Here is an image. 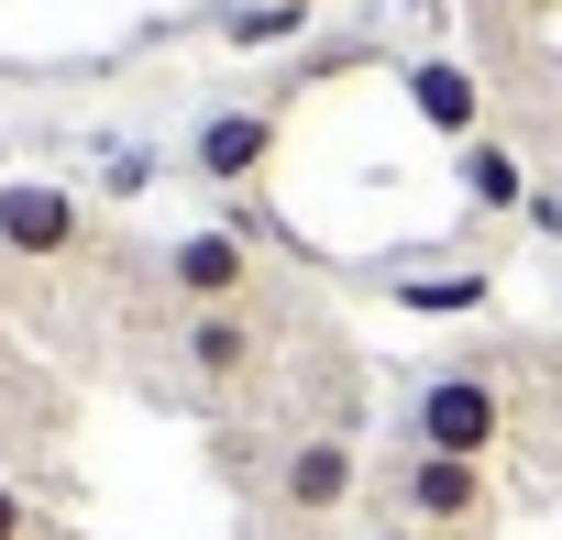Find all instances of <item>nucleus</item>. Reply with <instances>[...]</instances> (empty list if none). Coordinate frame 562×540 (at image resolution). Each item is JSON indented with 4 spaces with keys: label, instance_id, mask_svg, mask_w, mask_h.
<instances>
[{
    "label": "nucleus",
    "instance_id": "7ed1b4c3",
    "mask_svg": "<svg viewBox=\"0 0 562 540\" xmlns=\"http://www.w3.org/2000/svg\"><path fill=\"white\" fill-rule=\"evenodd\" d=\"M386 518L419 529V540H496L507 529V496H496V463H452V452H397L375 474Z\"/></svg>",
    "mask_w": 562,
    "mask_h": 540
},
{
    "label": "nucleus",
    "instance_id": "ddd939ff",
    "mask_svg": "<svg viewBox=\"0 0 562 540\" xmlns=\"http://www.w3.org/2000/svg\"><path fill=\"white\" fill-rule=\"evenodd\" d=\"M485 23H540V12H562V0H474Z\"/></svg>",
    "mask_w": 562,
    "mask_h": 540
},
{
    "label": "nucleus",
    "instance_id": "dca6fc26",
    "mask_svg": "<svg viewBox=\"0 0 562 540\" xmlns=\"http://www.w3.org/2000/svg\"><path fill=\"white\" fill-rule=\"evenodd\" d=\"M310 12H321V0H310Z\"/></svg>",
    "mask_w": 562,
    "mask_h": 540
},
{
    "label": "nucleus",
    "instance_id": "0eeeda50",
    "mask_svg": "<svg viewBox=\"0 0 562 540\" xmlns=\"http://www.w3.org/2000/svg\"><path fill=\"white\" fill-rule=\"evenodd\" d=\"M276 144H288V100H221L188 133V177L199 188H254L276 166Z\"/></svg>",
    "mask_w": 562,
    "mask_h": 540
},
{
    "label": "nucleus",
    "instance_id": "f257e3e1",
    "mask_svg": "<svg viewBox=\"0 0 562 540\" xmlns=\"http://www.w3.org/2000/svg\"><path fill=\"white\" fill-rule=\"evenodd\" d=\"M507 441H518V364L507 353H441L397 386V452L496 463Z\"/></svg>",
    "mask_w": 562,
    "mask_h": 540
},
{
    "label": "nucleus",
    "instance_id": "9b49d317",
    "mask_svg": "<svg viewBox=\"0 0 562 540\" xmlns=\"http://www.w3.org/2000/svg\"><path fill=\"white\" fill-rule=\"evenodd\" d=\"M232 56H265V45H288L310 34V0H221V23H210Z\"/></svg>",
    "mask_w": 562,
    "mask_h": 540
},
{
    "label": "nucleus",
    "instance_id": "20e7f679",
    "mask_svg": "<svg viewBox=\"0 0 562 540\" xmlns=\"http://www.w3.org/2000/svg\"><path fill=\"white\" fill-rule=\"evenodd\" d=\"M166 353H177V386L243 408L276 375V320H265V299L254 310H166Z\"/></svg>",
    "mask_w": 562,
    "mask_h": 540
},
{
    "label": "nucleus",
    "instance_id": "4468645a",
    "mask_svg": "<svg viewBox=\"0 0 562 540\" xmlns=\"http://www.w3.org/2000/svg\"><path fill=\"white\" fill-rule=\"evenodd\" d=\"M364 540H419V529H397V518H375V529H364Z\"/></svg>",
    "mask_w": 562,
    "mask_h": 540
},
{
    "label": "nucleus",
    "instance_id": "6e6552de",
    "mask_svg": "<svg viewBox=\"0 0 562 540\" xmlns=\"http://www.w3.org/2000/svg\"><path fill=\"white\" fill-rule=\"evenodd\" d=\"M397 89H408V111L463 155L474 133H496V89H485V67H452V56H408L397 67Z\"/></svg>",
    "mask_w": 562,
    "mask_h": 540
},
{
    "label": "nucleus",
    "instance_id": "1a4fd4ad",
    "mask_svg": "<svg viewBox=\"0 0 562 540\" xmlns=\"http://www.w3.org/2000/svg\"><path fill=\"white\" fill-rule=\"evenodd\" d=\"M452 177H463V199H474L485 221H507V210H529V188H540V166H529V155L507 144V122H496V133H474V144L452 155Z\"/></svg>",
    "mask_w": 562,
    "mask_h": 540
},
{
    "label": "nucleus",
    "instance_id": "9d476101",
    "mask_svg": "<svg viewBox=\"0 0 562 540\" xmlns=\"http://www.w3.org/2000/svg\"><path fill=\"white\" fill-rule=\"evenodd\" d=\"M386 299H397V310H419V320H463V310H485V299H496V265H397Z\"/></svg>",
    "mask_w": 562,
    "mask_h": 540
},
{
    "label": "nucleus",
    "instance_id": "f8f14e48",
    "mask_svg": "<svg viewBox=\"0 0 562 540\" xmlns=\"http://www.w3.org/2000/svg\"><path fill=\"white\" fill-rule=\"evenodd\" d=\"M0 540H67V529H56V507H45L23 474H0Z\"/></svg>",
    "mask_w": 562,
    "mask_h": 540
},
{
    "label": "nucleus",
    "instance_id": "423d86ee",
    "mask_svg": "<svg viewBox=\"0 0 562 540\" xmlns=\"http://www.w3.org/2000/svg\"><path fill=\"white\" fill-rule=\"evenodd\" d=\"M89 199L78 188H56V177H12L0 188V265L12 277H67V265L89 254Z\"/></svg>",
    "mask_w": 562,
    "mask_h": 540
},
{
    "label": "nucleus",
    "instance_id": "f03ea898",
    "mask_svg": "<svg viewBox=\"0 0 562 540\" xmlns=\"http://www.w3.org/2000/svg\"><path fill=\"white\" fill-rule=\"evenodd\" d=\"M353 496H364V441H353L342 419L276 430L265 463H254V507H265V529H331Z\"/></svg>",
    "mask_w": 562,
    "mask_h": 540
},
{
    "label": "nucleus",
    "instance_id": "39448f33",
    "mask_svg": "<svg viewBox=\"0 0 562 540\" xmlns=\"http://www.w3.org/2000/svg\"><path fill=\"white\" fill-rule=\"evenodd\" d=\"M155 288L166 310H254L265 299V265H254V221H199L155 254Z\"/></svg>",
    "mask_w": 562,
    "mask_h": 540
},
{
    "label": "nucleus",
    "instance_id": "2eb2a0df",
    "mask_svg": "<svg viewBox=\"0 0 562 540\" xmlns=\"http://www.w3.org/2000/svg\"><path fill=\"white\" fill-rule=\"evenodd\" d=\"M540 177H562V166H540Z\"/></svg>",
    "mask_w": 562,
    "mask_h": 540
}]
</instances>
